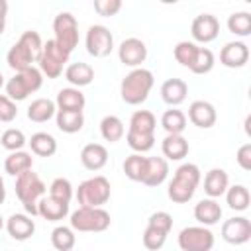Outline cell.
<instances>
[{
    "mask_svg": "<svg viewBox=\"0 0 251 251\" xmlns=\"http://www.w3.org/2000/svg\"><path fill=\"white\" fill-rule=\"evenodd\" d=\"M43 51V41L41 35L33 29H27L20 35V39L8 49L6 53V63L12 71L22 73L29 67H33V63L39 61Z\"/></svg>",
    "mask_w": 251,
    "mask_h": 251,
    "instance_id": "1",
    "label": "cell"
},
{
    "mask_svg": "<svg viewBox=\"0 0 251 251\" xmlns=\"http://www.w3.org/2000/svg\"><path fill=\"white\" fill-rule=\"evenodd\" d=\"M155 84V76L149 69H143V67H137V69H131L124 78H122V84H120V96L126 104L129 106H137V104H143L151 92Z\"/></svg>",
    "mask_w": 251,
    "mask_h": 251,
    "instance_id": "2",
    "label": "cell"
},
{
    "mask_svg": "<svg viewBox=\"0 0 251 251\" xmlns=\"http://www.w3.org/2000/svg\"><path fill=\"white\" fill-rule=\"evenodd\" d=\"M200 176L202 175H200L198 165H194V163H182L175 171V175H173V178L169 182V188H167L169 198L175 204H186L194 196V192H196V188L200 184Z\"/></svg>",
    "mask_w": 251,
    "mask_h": 251,
    "instance_id": "3",
    "label": "cell"
},
{
    "mask_svg": "<svg viewBox=\"0 0 251 251\" xmlns=\"http://www.w3.org/2000/svg\"><path fill=\"white\" fill-rule=\"evenodd\" d=\"M45 190H47L45 182L33 171H27V173H22L20 176H16V196L24 204L25 214L31 218L37 216V204L45 196Z\"/></svg>",
    "mask_w": 251,
    "mask_h": 251,
    "instance_id": "4",
    "label": "cell"
},
{
    "mask_svg": "<svg viewBox=\"0 0 251 251\" xmlns=\"http://www.w3.org/2000/svg\"><path fill=\"white\" fill-rule=\"evenodd\" d=\"M110 222L112 218L104 208H86V206H78L69 220L73 231H84V233L106 231L110 227Z\"/></svg>",
    "mask_w": 251,
    "mask_h": 251,
    "instance_id": "5",
    "label": "cell"
},
{
    "mask_svg": "<svg viewBox=\"0 0 251 251\" xmlns=\"http://www.w3.org/2000/svg\"><path fill=\"white\" fill-rule=\"evenodd\" d=\"M112 188H110V180L102 175L90 176L86 180H82L76 188V200L80 206L86 208H102L108 200H110Z\"/></svg>",
    "mask_w": 251,
    "mask_h": 251,
    "instance_id": "6",
    "label": "cell"
},
{
    "mask_svg": "<svg viewBox=\"0 0 251 251\" xmlns=\"http://www.w3.org/2000/svg\"><path fill=\"white\" fill-rule=\"evenodd\" d=\"M43 84V75L37 67H29L22 73H16L8 82H6V96L14 102L25 100L29 94L37 92Z\"/></svg>",
    "mask_w": 251,
    "mask_h": 251,
    "instance_id": "7",
    "label": "cell"
},
{
    "mask_svg": "<svg viewBox=\"0 0 251 251\" xmlns=\"http://www.w3.org/2000/svg\"><path fill=\"white\" fill-rule=\"evenodd\" d=\"M53 41L67 53L71 55L75 47L78 45V22L71 12H59L53 20Z\"/></svg>",
    "mask_w": 251,
    "mask_h": 251,
    "instance_id": "8",
    "label": "cell"
},
{
    "mask_svg": "<svg viewBox=\"0 0 251 251\" xmlns=\"http://www.w3.org/2000/svg\"><path fill=\"white\" fill-rule=\"evenodd\" d=\"M39 71L43 76L47 78H59L63 75V71L67 69V63H69V55L53 41V39H47L43 43V51H41V57H39Z\"/></svg>",
    "mask_w": 251,
    "mask_h": 251,
    "instance_id": "9",
    "label": "cell"
},
{
    "mask_svg": "<svg viewBox=\"0 0 251 251\" xmlns=\"http://www.w3.org/2000/svg\"><path fill=\"white\" fill-rule=\"evenodd\" d=\"M214 233L204 226H188L178 233V247L182 251H212Z\"/></svg>",
    "mask_w": 251,
    "mask_h": 251,
    "instance_id": "10",
    "label": "cell"
},
{
    "mask_svg": "<svg viewBox=\"0 0 251 251\" xmlns=\"http://www.w3.org/2000/svg\"><path fill=\"white\" fill-rule=\"evenodd\" d=\"M84 45H86L88 55H92V57H108L112 53V49H114V35L106 25L94 24L86 31Z\"/></svg>",
    "mask_w": 251,
    "mask_h": 251,
    "instance_id": "11",
    "label": "cell"
},
{
    "mask_svg": "<svg viewBox=\"0 0 251 251\" xmlns=\"http://www.w3.org/2000/svg\"><path fill=\"white\" fill-rule=\"evenodd\" d=\"M222 237L231 245H243L251 239V222L245 216H233L222 224Z\"/></svg>",
    "mask_w": 251,
    "mask_h": 251,
    "instance_id": "12",
    "label": "cell"
},
{
    "mask_svg": "<svg viewBox=\"0 0 251 251\" xmlns=\"http://www.w3.org/2000/svg\"><path fill=\"white\" fill-rule=\"evenodd\" d=\"M118 57H120V63H124L126 67L137 69L147 59V45L139 37H127L120 43Z\"/></svg>",
    "mask_w": 251,
    "mask_h": 251,
    "instance_id": "13",
    "label": "cell"
},
{
    "mask_svg": "<svg viewBox=\"0 0 251 251\" xmlns=\"http://www.w3.org/2000/svg\"><path fill=\"white\" fill-rule=\"evenodd\" d=\"M190 33L198 43H210L220 35V22L212 14H198L192 20Z\"/></svg>",
    "mask_w": 251,
    "mask_h": 251,
    "instance_id": "14",
    "label": "cell"
},
{
    "mask_svg": "<svg viewBox=\"0 0 251 251\" xmlns=\"http://www.w3.org/2000/svg\"><path fill=\"white\" fill-rule=\"evenodd\" d=\"M249 61V47L243 41H227L220 51V63L227 69H241Z\"/></svg>",
    "mask_w": 251,
    "mask_h": 251,
    "instance_id": "15",
    "label": "cell"
},
{
    "mask_svg": "<svg viewBox=\"0 0 251 251\" xmlns=\"http://www.w3.org/2000/svg\"><path fill=\"white\" fill-rule=\"evenodd\" d=\"M188 120H190L196 127L210 129V127L216 124L218 114H216L214 104H210L208 100H194V102L188 106Z\"/></svg>",
    "mask_w": 251,
    "mask_h": 251,
    "instance_id": "16",
    "label": "cell"
},
{
    "mask_svg": "<svg viewBox=\"0 0 251 251\" xmlns=\"http://www.w3.org/2000/svg\"><path fill=\"white\" fill-rule=\"evenodd\" d=\"M8 235L16 241H25L35 233V222L27 214H12L6 220Z\"/></svg>",
    "mask_w": 251,
    "mask_h": 251,
    "instance_id": "17",
    "label": "cell"
},
{
    "mask_svg": "<svg viewBox=\"0 0 251 251\" xmlns=\"http://www.w3.org/2000/svg\"><path fill=\"white\" fill-rule=\"evenodd\" d=\"M169 176V163L165 157H147L145 173L141 178V184L145 186H159Z\"/></svg>",
    "mask_w": 251,
    "mask_h": 251,
    "instance_id": "18",
    "label": "cell"
},
{
    "mask_svg": "<svg viewBox=\"0 0 251 251\" xmlns=\"http://www.w3.org/2000/svg\"><path fill=\"white\" fill-rule=\"evenodd\" d=\"M194 218L200 226L210 227L220 224L222 220V206L218 204V200L214 198H202L196 206H194Z\"/></svg>",
    "mask_w": 251,
    "mask_h": 251,
    "instance_id": "19",
    "label": "cell"
},
{
    "mask_svg": "<svg viewBox=\"0 0 251 251\" xmlns=\"http://www.w3.org/2000/svg\"><path fill=\"white\" fill-rule=\"evenodd\" d=\"M80 163L88 171H100L108 163V149L102 143H86L80 149Z\"/></svg>",
    "mask_w": 251,
    "mask_h": 251,
    "instance_id": "20",
    "label": "cell"
},
{
    "mask_svg": "<svg viewBox=\"0 0 251 251\" xmlns=\"http://www.w3.org/2000/svg\"><path fill=\"white\" fill-rule=\"evenodd\" d=\"M186 94H188V84L182 78H167L161 84V98L171 108L182 104L186 100Z\"/></svg>",
    "mask_w": 251,
    "mask_h": 251,
    "instance_id": "21",
    "label": "cell"
},
{
    "mask_svg": "<svg viewBox=\"0 0 251 251\" xmlns=\"http://www.w3.org/2000/svg\"><path fill=\"white\" fill-rule=\"evenodd\" d=\"M227 186H229V176H227V173L224 169L214 167V169H210L206 173V176H204V192L208 194V198L216 200V198L224 196Z\"/></svg>",
    "mask_w": 251,
    "mask_h": 251,
    "instance_id": "22",
    "label": "cell"
},
{
    "mask_svg": "<svg viewBox=\"0 0 251 251\" xmlns=\"http://www.w3.org/2000/svg\"><path fill=\"white\" fill-rule=\"evenodd\" d=\"M84 104H86L84 94L80 92V88H75V86L61 88V90L57 92V98H55V106H57V110L82 112V110H84Z\"/></svg>",
    "mask_w": 251,
    "mask_h": 251,
    "instance_id": "23",
    "label": "cell"
},
{
    "mask_svg": "<svg viewBox=\"0 0 251 251\" xmlns=\"http://www.w3.org/2000/svg\"><path fill=\"white\" fill-rule=\"evenodd\" d=\"M37 216H41L47 222H61L69 216V204L55 200L51 196H43L37 204Z\"/></svg>",
    "mask_w": 251,
    "mask_h": 251,
    "instance_id": "24",
    "label": "cell"
},
{
    "mask_svg": "<svg viewBox=\"0 0 251 251\" xmlns=\"http://www.w3.org/2000/svg\"><path fill=\"white\" fill-rule=\"evenodd\" d=\"M65 78L75 86V88H82V86H88L92 80H94V69L88 65V63H71L67 65L65 69Z\"/></svg>",
    "mask_w": 251,
    "mask_h": 251,
    "instance_id": "25",
    "label": "cell"
},
{
    "mask_svg": "<svg viewBox=\"0 0 251 251\" xmlns=\"http://www.w3.org/2000/svg\"><path fill=\"white\" fill-rule=\"evenodd\" d=\"M188 141L182 135H165L161 141V151L167 161H182L188 155Z\"/></svg>",
    "mask_w": 251,
    "mask_h": 251,
    "instance_id": "26",
    "label": "cell"
},
{
    "mask_svg": "<svg viewBox=\"0 0 251 251\" xmlns=\"http://www.w3.org/2000/svg\"><path fill=\"white\" fill-rule=\"evenodd\" d=\"M31 167H33V157H31V153H27L24 149L14 151L4 159V171L10 176H20L22 173L31 171Z\"/></svg>",
    "mask_w": 251,
    "mask_h": 251,
    "instance_id": "27",
    "label": "cell"
},
{
    "mask_svg": "<svg viewBox=\"0 0 251 251\" xmlns=\"http://www.w3.org/2000/svg\"><path fill=\"white\" fill-rule=\"evenodd\" d=\"M57 114V106L49 98H35L27 106V118L35 124H45Z\"/></svg>",
    "mask_w": 251,
    "mask_h": 251,
    "instance_id": "28",
    "label": "cell"
},
{
    "mask_svg": "<svg viewBox=\"0 0 251 251\" xmlns=\"http://www.w3.org/2000/svg\"><path fill=\"white\" fill-rule=\"evenodd\" d=\"M31 153L37 157H53L57 153V139L47 131H37L29 137Z\"/></svg>",
    "mask_w": 251,
    "mask_h": 251,
    "instance_id": "29",
    "label": "cell"
},
{
    "mask_svg": "<svg viewBox=\"0 0 251 251\" xmlns=\"http://www.w3.org/2000/svg\"><path fill=\"white\" fill-rule=\"evenodd\" d=\"M161 126L167 135H182V131L186 129V114L178 108L165 110L161 116Z\"/></svg>",
    "mask_w": 251,
    "mask_h": 251,
    "instance_id": "30",
    "label": "cell"
},
{
    "mask_svg": "<svg viewBox=\"0 0 251 251\" xmlns=\"http://www.w3.org/2000/svg\"><path fill=\"white\" fill-rule=\"evenodd\" d=\"M57 127L63 133H76L84 126V114L82 112H69V110H57L55 114Z\"/></svg>",
    "mask_w": 251,
    "mask_h": 251,
    "instance_id": "31",
    "label": "cell"
},
{
    "mask_svg": "<svg viewBox=\"0 0 251 251\" xmlns=\"http://www.w3.org/2000/svg\"><path fill=\"white\" fill-rule=\"evenodd\" d=\"M100 135L104 141H110V143H116L120 141L124 135H126V127H124V122L110 114V116H104L102 122H100Z\"/></svg>",
    "mask_w": 251,
    "mask_h": 251,
    "instance_id": "32",
    "label": "cell"
},
{
    "mask_svg": "<svg viewBox=\"0 0 251 251\" xmlns=\"http://www.w3.org/2000/svg\"><path fill=\"white\" fill-rule=\"evenodd\" d=\"M226 202L231 210L235 212H245L249 208V202H251V194H249V188L243 186V184H233V186H227L226 190Z\"/></svg>",
    "mask_w": 251,
    "mask_h": 251,
    "instance_id": "33",
    "label": "cell"
},
{
    "mask_svg": "<svg viewBox=\"0 0 251 251\" xmlns=\"http://www.w3.org/2000/svg\"><path fill=\"white\" fill-rule=\"evenodd\" d=\"M157 127V120L153 116V112L149 110H135L129 118V131H137V133H155Z\"/></svg>",
    "mask_w": 251,
    "mask_h": 251,
    "instance_id": "34",
    "label": "cell"
},
{
    "mask_svg": "<svg viewBox=\"0 0 251 251\" xmlns=\"http://www.w3.org/2000/svg\"><path fill=\"white\" fill-rule=\"evenodd\" d=\"M76 243V235L71 226H57L51 231V245L57 251H71Z\"/></svg>",
    "mask_w": 251,
    "mask_h": 251,
    "instance_id": "35",
    "label": "cell"
},
{
    "mask_svg": "<svg viewBox=\"0 0 251 251\" xmlns=\"http://www.w3.org/2000/svg\"><path fill=\"white\" fill-rule=\"evenodd\" d=\"M227 29L237 37H247L251 33V14L249 12H233V14H229Z\"/></svg>",
    "mask_w": 251,
    "mask_h": 251,
    "instance_id": "36",
    "label": "cell"
},
{
    "mask_svg": "<svg viewBox=\"0 0 251 251\" xmlns=\"http://www.w3.org/2000/svg\"><path fill=\"white\" fill-rule=\"evenodd\" d=\"M145 163H147V157L139 155V153H133L129 157H126L124 161V173L129 180L133 182H141L143 178V173H145Z\"/></svg>",
    "mask_w": 251,
    "mask_h": 251,
    "instance_id": "37",
    "label": "cell"
},
{
    "mask_svg": "<svg viewBox=\"0 0 251 251\" xmlns=\"http://www.w3.org/2000/svg\"><path fill=\"white\" fill-rule=\"evenodd\" d=\"M126 141H127V145L135 153L143 155V153H147V151L153 149V145H155V133H137V131H129L127 129Z\"/></svg>",
    "mask_w": 251,
    "mask_h": 251,
    "instance_id": "38",
    "label": "cell"
},
{
    "mask_svg": "<svg viewBox=\"0 0 251 251\" xmlns=\"http://www.w3.org/2000/svg\"><path fill=\"white\" fill-rule=\"evenodd\" d=\"M196 53H198V45L194 41H178L175 45V49H173V55H175L176 63L182 65V67H186V69L192 67Z\"/></svg>",
    "mask_w": 251,
    "mask_h": 251,
    "instance_id": "39",
    "label": "cell"
},
{
    "mask_svg": "<svg viewBox=\"0 0 251 251\" xmlns=\"http://www.w3.org/2000/svg\"><path fill=\"white\" fill-rule=\"evenodd\" d=\"M214 65H216L214 53H212L208 47H198V53H196V57H194V63H192L190 71H192L194 75H206V73H210V71L214 69Z\"/></svg>",
    "mask_w": 251,
    "mask_h": 251,
    "instance_id": "40",
    "label": "cell"
},
{
    "mask_svg": "<svg viewBox=\"0 0 251 251\" xmlns=\"http://www.w3.org/2000/svg\"><path fill=\"white\" fill-rule=\"evenodd\" d=\"M0 143H2L4 149H8L10 153H14V151H22L24 145L27 143V139H25V135H24L22 129L8 127L6 131H2V135H0Z\"/></svg>",
    "mask_w": 251,
    "mask_h": 251,
    "instance_id": "41",
    "label": "cell"
},
{
    "mask_svg": "<svg viewBox=\"0 0 251 251\" xmlns=\"http://www.w3.org/2000/svg\"><path fill=\"white\" fill-rule=\"evenodd\" d=\"M73 194H75L73 184H71V180L65 178V176H57V178L49 184V196L55 198V200H61V202H67V204H69L71 198H73Z\"/></svg>",
    "mask_w": 251,
    "mask_h": 251,
    "instance_id": "42",
    "label": "cell"
},
{
    "mask_svg": "<svg viewBox=\"0 0 251 251\" xmlns=\"http://www.w3.org/2000/svg\"><path fill=\"white\" fill-rule=\"evenodd\" d=\"M167 235H169V233H165V231H161V229H157V227L147 226L145 231H143V235H141V239H143V247L149 249V251H159V249L165 245Z\"/></svg>",
    "mask_w": 251,
    "mask_h": 251,
    "instance_id": "43",
    "label": "cell"
},
{
    "mask_svg": "<svg viewBox=\"0 0 251 251\" xmlns=\"http://www.w3.org/2000/svg\"><path fill=\"white\" fill-rule=\"evenodd\" d=\"M147 226L157 227V229L169 233V231L173 229V216H171L169 212H163V210H161V212H153V214L149 216V220H147Z\"/></svg>",
    "mask_w": 251,
    "mask_h": 251,
    "instance_id": "44",
    "label": "cell"
},
{
    "mask_svg": "<svg viewBox=\"0 0 251 251\" xmlns=\"http://www.w3.org/2000/svg\"><path fill=\"white\" fill-rule=\"evenodd\" d=\"M18 116V108H16V102L10 100L6 94H0V122L8 124V122H14Z\"/></svg>",
    "mask_w": 251,
    "mask_h": 251,
    "instance_id": "45",
    "label": "cell"
},
{
    "mask_svg": "<svg viewBox=\"0 0 251 251\" xmlns=\"http://www.w3.org/2000/svg\"><path fill=\"white\" fill-rule=\"evenodd\" d=\"M94 10L100 16H116L122 10V0H94Z\"/></svg>",
    "mask_w": 251,
    "mask_h": 251,
    "instance_id": "46",
    "label": "cell"
},
{
    "mask_svg": "<svg viewBox=\"0 0 251 251\" xmlns=\"http://www.w3.org/2000/svg\"><path fill=\"white\" fill-rule=\"evenodd\" d=\"M235 161L243 171H251V143H243L237 153H235Z\"/></svg>",
    "mask_w": 251,
    "mask_h": 251,
    "instance_id": "47",
    "label": "cell"
},
{
    "mask_svg": "<svg viewBox=\"0 0 251 251\" xmlns=\"http://www.w3.org/2000/svg\"><path fill=\"white\" fill-rule=\"evenodd\" d=\"M6 18H8V2L0 0V35L6 29Z\"/></svg>",
    "mask_w": 251,
    "mask_h": 251,
    "instance_id": "48",
    "label": "cell"
},
{
    "mask_svg": "<svg viewBox=\"0 0 251 251\" xmlns=\"http://www.w3.org/2000/svg\"><path fill=\"white\" fill-rule=\"evenodd\" d=\"M4 200H6V186H4V178L0 175V204H4Z\"/></svg>",
    "mask_w": 251,
    "mask_h": 251,
    "instance_id": "49",
    "label": "cell"
},
{
    "mask_svg": "<svg viewBox=\"0 0 251 251\" xmlns=\"http://www.w3.org/2000/svg\"><path fill=\"white\" fill-rule=\"evenodd\" d=\"M2 86H4V75L0 73V88H2Z\"/></svg>",
    "mask_w": 251,
    "mask_h": 251,
    "instance_id": "50",
    "label": "cell"
},
{
    "mask_svg": "<svg viewBox=\"0 0 251 251\" xmlns=\"http://www.w3.org/2000/svg\"><path fill=\"white\" fill-rule=\"evenodd\" d=\"M4 226H6V224H4V218L0 216V231H2V227H4Z\"/></svg>",
    "mask_w": 251,
    "mask_h": 251,
    "instance_id": "51",
    "label": "cell"
}]
</instances>
